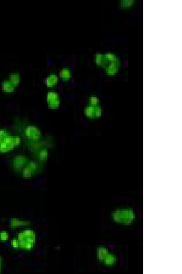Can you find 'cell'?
Returning a JSON list of instances; mask_svg holds the SVG:
<instances>
[{
  "mask_svg": "<svg viewBox=\"0 0 182 274\" xmlns=\"http://www.w3.org/2000/svg\"><path fill=\"white\" fill-rule=\"evenodd\" d=\"M25 132L26 136L31 139L37 140L40 137V132L37 128L34 126H28Z\"/></svg>",
  "mask_w": 182,
  "mask_h": 274,
  "instance_id": "cell-4",
  "label": "cell"
},
{
  "mask_svg": "<svg viewBox=\"0 0 182 274\" xmlns=\"http://www.w3.org/2000/svg\"><path fill=\"white\" fill-rule=\"evenodd\" d=\"M60 77L64 80H67L71 77V72L69 70L63 69L60 71Z\"/></svg>",
  "mask_w": 182,
  "mask_h": 274,
  "instance_id": "cell-12",
  "label": "cell"
},
{
  "mask_svg": "<svg viewBox=\"0 0 182 274\" xmlns=\"http://www.w3.org/2000/svg\"><path fill=\"white\" fill-rule=\"evenodd\" d=\"M27 160L25 157L17 156L14 160V165L18 169H21L26 164Z\"/></svg>",
  "mask_w": 182,
  "mask_h": 274,
  "instance_id": "cell-6",
  "label": "cell"
},
{
  "mask_svg": "<svg viewBox=\"0 0 182 274\" xmlns=\"http://www.w3.org/2000/svg\"><path fill=\"white\" fill-rule=\"evenodd\" d=\"M17 240L19 248L30 250L35 244V234L34 231L31 230H25L18 234Z\"/></svg>",
  "mask_w": 182,
  "mask_h": 274,
  "instance_id": "cell-1",
  "label": "cell"
},
{
  "mask_svg": "<svg viewBox=\"0 0 182 274\" xmlns=\"http://www.w3.org/2000/svg\"><path fill=\"white\" fill-rule=\"evenodd\" d=\"M11 244L13 247L15 248H19V243H18L17 239L14 238L11 240Z\"/></svg>",
  "mask_w": 182,
  "mask_h": 274,
  "instance_id": "cell-18",
  "label": "cell"
},
{
  "mask_svg": "<svg viewBox=\"0 0 182 274\" xmlns=\"http://www.w3.org/2000/svg\"><path fill=\"white\" fill-rule=\"evenodd\" d=\"M56 99H58V95L57 94L54 92L48 93L47 95V100L48 103Z\"/></svg>",
  "mask_w": 182,
  "mask_h": 274,
  "instance_id": "cell-14",
  "label": "cell"
},
{
  "mask_svg": "<svg viewBox=\"0 0 182 274\" xmlns=\"http://www.w3.org/2000/svg\"><path fill=\"white\" fill-rule=\"evenodd\" d=\"M29 223V222L22 221L16 219H12L10 222V226L11 228H14L28 225Z\"/></svg>",
  "mask_w": 182,
  "mask_h": 274,
  "instance_id": "cell-8",
  "label": "cell"
},
{
  "mask_svg": "<svg viewBox=\"0 0 182 274\" xmlns=\"http://www.w3.org/2000/svg\"><path fill=\"white\" fill-rule=\"evenodd\" d=\"M115 260H116V259L113 255L108 254L104 259V261L106 264L111 265L114 263Z\"/></svg>",
  "mask_w": 182,
  "mask_h": 274,
  "instance_id": "cell-13",
  "label": "cell"
},
{
  "mask_svg": "<svg viewBox=\"0 0 182 274\" xmlns=\"http://www.w3.org/2000/svg\"><path fill=\"white\" fill-rule=\"evenodd\" d=\"M108 254V251L105 248L101 247L98 249V259L100 261H104V259Z\"/></svg>",
  "mask_w": 182,
  "mask_h": 274,
  "instance_id": "cell-9",
  "label": "cell"
},
{
  "mask_svg": "<svg viewBox=\"0 0 182 274\" xmlns=\"http://www.w3.org/2000/svg\"><path fill=\"white\" fill-rule=\"evenodd\" d=\"M1 262H2V258L0 257V271H1Z\"/></svg>",
  "mask_w": 182,
  "mask_h": 274,
  "instance_id": "cell-20",
  "label": "cell"
},
{
  "mask_svg": "<svg viewBox=\"0 0 182 274\" xmlns=\"http://www.w3.org/2000/svg\"><path fill=\"white\" fill-rule=\"evenodd\" d=\"M86 115L90 118H94L101 115V111L99 108L95 106H91L86 108L85 110Z\"/></svg>",
  "mask_w": 182,
  "mask_h": 274,
  "instance_id": "cell-5",
  "label": "cell"
},
{
  "mask_svg": "<svg viewBox=\"0 0 182 274\" xmlns=\"http://www.w3.org/2000/svg\"><path fill=\"white\" fill-rule=\"evenodd\" d=\"M8 235L6 231H2L0 232V240L5 241L8 239Z\"/></svg>",
  "mask_w": 182,
  "mask_h": 274,
  "instance_id": "cell-16",
  "label": "cell"
},
{
  "mask_svg": "<svg viewBox=\"0 0 182 274\" xmlns=\"http://www.w3.org/2000/svg\"><path fill=\"white\" fill-rule=\"evenodd\" d=\"M10 81L15 86H18L20 82V77L18 74H12L10 75Z\"/></svg>",
  "mask_w": 182,
  "mask_h": 274,
  "instance_id": "cell-11",
  "label": "cell"
},
{
  "mask_svg": "<svg viewBox=\"0 0 182 274\" xmlns=\"http://www.w3.org/2000/svg\"><path fill=\"white\" fill-rule=\"evenodd\" d=\"M10 135L8 132L5 130H0V140H2L5 138V137Z\"/></svg>",
  "mask_w": 182,
  "mask_h": 274,
  "instance_id": "cell-17",
  "label": "cell"
},
{
  "mask_svg": "<svg viewBox=\"0 0 182 274\" xmlns=\"http://www.w3.org/2000/svg\"><path fill=\"white\" fill-rule=\"evenodd\" d=\"M59 101L58 99L54 100L49 103V106L51 108H55L59 106Z\"/></svg>",
  "mask_w": 182,
  "mask_h": 274,
  "instance_id": "cell-15",
  "label": "cell"
},
{
  "mask_svg": "<svg viewBox=\"0 0 182 274\" xmlns=\"http://www.w3.org/2000/svg\"><path fill=\"white\" fill-rule=\"evenodd\" d=\"M57 77L55 75H51L47 78L46 83L47 86H54L57 83Z\"/></svg>",
  "mask_w": 182,
  "mask_h": 274,
  "instance_id": "cell-10",
  "label": "cell"
},
{
  "mask_svg": "<svg viewBox=\"0 0 182 274\" xmlns=\"http://www.w3.org/2000/svg\"><path fill=\"white\" fill-rule=\"evenodd\" d=\"M98 99L96 97H91L90 98V102L91 104L92 105L94 106V105H96L98 103Z\"/></svg>",
  "mask_w": 182,
  "mask_h": 274,
  "instance_id": "cell-19",
  "label": "cell"
},
{
  "mask_svg": "<svg viewBox=\"0 0 182 274\" xmlns=\"http://www.w3.org/2000/svg\"><path fill=\"white\" fill-rule=\"evenodd\" d=\"M20 142V139L19 137L7 135L3 139L0 140V151L5 152L11 150L19 145Z\"/></svg>",
  "mask_w": 182,
  "mask_h": 274,
  "instance_id": "cell-3",
  "label": "cell"
},
{
  "mask_svg": "<svg viewBox=\"0 0 182 274\" xmlns=\"http://www.w3.org/2000/svg\"><path fill=\"white\" fill-rule=\"evenodd\" d=\"M15 86L10 81H5L3 82V90L5 92H10L14 90Z\"/></svg>",
  "mask_w": 182,
  "mask_h": 274,
  "instance_id": "cell-7",
  "label": "cell"
},
{
  "mask_svg": "<svg viewBox=\"0 0 182 274\" xmlns=\"http://www.w3.org/2000/svg\"><path fill=\"white\" fill-rule=\"evenodd\" d=\"M114 220L121 223L128 224L133 221L134 214L132 210L130 208L117 210L113 214Z\"/></svg>",
  "mask_w": 182,
  "mask_h": 274,
  "instance_id": "cell-2",
  "label": "cell"
}]
</instances>
